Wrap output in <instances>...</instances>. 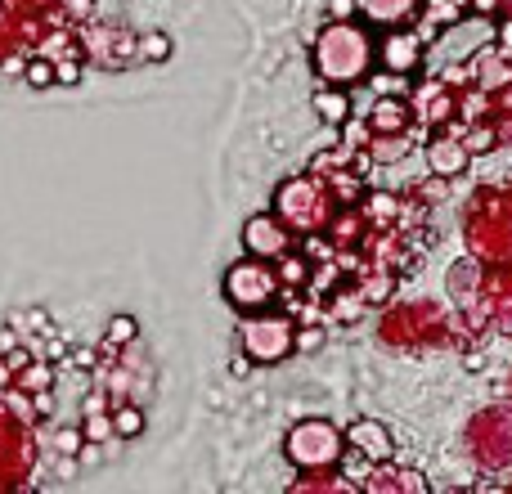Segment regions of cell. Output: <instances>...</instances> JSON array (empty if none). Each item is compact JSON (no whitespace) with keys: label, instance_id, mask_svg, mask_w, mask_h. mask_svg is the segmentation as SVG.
Instances as JSON below:
<instances>
[{"label":"cell","instance_id":"obj_11","mask_svg":"<svg viewBox=\"0 0 512 494\" xmlns=\"http://www.w3.org/2000/svg\"><path fill=\"white\" fill-rule=\"evenodd\" d=\"M409 122V104H396V99H382L378 108H373V131L391 135V131H405Z\"/></svg>","mask_w":512,"mask_h":494},{"label":"cell","instance_id":"obj_17","mask_svg":"<svg viewBox=\"0 0 512 494\" xmlns=\"http://www.w3.org/2000/svg\"><path fill=\"white\" fill-rule=\"evenodd\" d=\"M27 81H32V86H50L54 81V68L45 59H32V68H27Z\"/></svg>","mask_w":512,"mask_h":494},{"label":"cell","instance_id":"obj_21","mask_svg":"<svg viewBox=\"0 0 512 494\" xmlns=\"http://www.w3.org/2000/svg\"><path fill=\"white\" fill-rule=\"evenodd\" d=\"M328 14H333V18H351L355 14V0H328Z\"/></svg>","mask_w":512,"mask_h":494},{"label":"cell","instance_id":"obj_1","mask_svg":"<svg viewBox=\"0 0 512 494\" xmlns=\"http://www.w3.org/2000/svg\"><path fill=\"white\" fill-rule=\"evenodd\" d=\"M369 63H373L369 32H360V27L346 23V18H337L315 45V68H319V77L333 81V86H351V81H360L364 72H369Z\"/></svg>","mask_w":512,"mask_h":494},{"label":"cell","instance_id":"obj_2","mask_svg":"<svg viewBox=\"0 0 512 494\" xmlns=\"http://www.w3.org/2000/svg\"><path fill=\"white\" fill-rule=\"evenodd\" d=\"M274 292H279V274H274L261 256L239 261L230 274H225V297H230L239 310L265 306V301H274Z\"/></svg>","mask_w":512,"mask_h":494},{"label":"cell","instance_id":"obj_14","mask_svg":"<svg viewBox=\"0 0 512 494\" xmlns=\"http://www.w3.org/2000/svg\"><path fill=\"white\" fill-rule=\"evenodd\" d=\"M140 50H144V59H167V54H171V41H167L162 32H149V36L140 41Z\"/></svg>","mask_w":512,"mask_h":494},{"label":"cell","instance_id":"obj_10","mask_svg":"<svg viewBox=\"0 0 512 494\" xmlns=\"http://www.w3.org/2000/svg\"><path fill=\"white\" fill-rule=\"evenodd\" d=\"M315 113L324 117L328 126H342L346 117H351V95H342V90H319V95H315Z\"/></svg>","mask_w":512,"mask_h":494},{"label":"cell","instance_id":"obj_18","mask_svg":"<svg viewBox=\"0 0 512 494\" xmlns=\"http://www.w3.org/2000/svg\"><path fill=\"white\" fill-rule=\"evenodd\" d=\"M319 342H324V328H306V333H292V346H301V351H319Z\"/></svg>","mask_w":512,"mask_h":494},{"label":"cell","instance_id":"obj_4","mask_svg":"<svg viewBox=\"0 0 512 494\" xmlns=\"http://www.w3.org/2000/svg\"><path fill=\"white\" fill-rule=\"evenodd\" d=\"M337 450H342V436L328 423H301L288 432V459L301 468H328L337 463Z\"/></svg>","mask_w":512,"mask_h":494},{"label":"cell","instance_id":"obj_12","mask_svg":"<svg viewBox=\"0 0 512 494\" xmlns=\"http://www.w3.org/2000/svg\"><path fill=\"white\" fill-rule=\"evenodd\" d=\"M113 432H117V436H140V432H144V414H140L135 405L117 409V414H113Z\"/></svg>","mask_w":512,"mask_h":494},{"label":"cell","instance_id":"obj_19","mask_svg":"<svg viewBox=\"0 0 512 494\" xmlns=\"http://www.w3.org/2000/svg\"><path fill=\"white\" fill-rule=\"evenodd\" d=\"M23 387H27V391H45V387H50V369H45V364H36V369H27Z\"/></svg>","mask_w":512,"mask_h":494},{"label":"cell","instance_id":"obj_9","mask_svg":"<svg viewBox=\"0 0 512 494\" xmlns=\"http://www.w3.org/2000/svg\"><path fill=\"white\" fill-rule=\"evenodd\" d=\"M355 9L364 18H373L378 27H400L409 18V9H414V0H355Z\"/></svg>","mask_w":512,"mask_h":494},{"label":"cell","instance_id":"obj_7","mask_svg":"<svg viewBox=\"0 0 512 494\" xmlns=\"http://www.w3.org/2000/svg\"><path fill=\"white\" fill-rule=\"evenodd\" d=\"M346 441L355 445V450L364 454L369 463H391L396 459V445H391V432L382 423H373V418H360V423L346 432Z\"/></svg>","mask_w":512,"mask_h":494},{"label":"cell","instance_id":"obj_20","mask_svg":"<svg viewBox=\"0 0 512 494\" xmlns=\"http://www.w3.org/2000/svg\"><path fill=\"white\" fill-rule=\"evenodd\" d=\"M108 432H113V423H108V418H90V423H86L90 441H99V436H108Z\"/></svg>","mask_w":512,"mask_h":494},{"label":"cell","instance_id":"obj_13","mask_svg":"<svg viewBox=\"0 0 512 494\" xmlns=\"http://www.w3.org/2000/svg\"><path fill=\"white\" fill-rule=\"evenodd\" d=\"M495 144H499V135L490 131V126H481V131H472L468 140H463V149H468V153H490Z\"/></svg>","mask_w":512,"mask_h":494},{"label":"cell","instance_id":"obj_8","mask_svg":"<svg viewBox=\"0 0 512 494\" xmlns=\"http://www.w3.org/2000/svg\"><path fill=\"white\" fill-rule=\"evenodd\" d=\"M427 167H432L436 176H459V171L468 167V149H463L459 140H432L427 144Z\"/></svg>","mask_w":512,"mask_h":494},{"label":"cell","instance_id":"obj_23","mask_svg":"<svg viewBox=\"0 0 512 494\" xmlns=\"http://www.w3.org/2000/svg\"><path fill=\"white\" fill-rule=\"evenodd\" d=\"M54 77H59V81H68V86H72V81L81 77V68H77V63H59V68H54Z\"/></svg>","mask_w":512,"mask_h":494},{"label":"cell","instance_id":"obj_5","mask_svg":"<svg viewBox=\"0 0 512 494\" xmlns=\"http://www.w3.org/2000/svg\"><path fill=\"white\" fill-rule=\"evenodd\" d=\"M243 243H248V252L261 256V261H279L283 252H292L288 230H283L274 216H252V221L243 225Z\"/></svg>","mask_w":512,"mask_h":494},{"label":"cell","instance_id":"obj_15","mask_svg":"<svg viewBox=\"0 0 512 494\" xmlns=\"http://www.w3.org/2000/svg\"><path fill=\"white\" fill-rule=\"evenodd\" d=\"M135 337V319L131 315H117L113 324H108V342H131Z\"/></svg>","mask_w":512,"mask_h":494},{"label":"cell","instance_id":"obj_16","mask_svg":"<svg viewBox=\"0 0 512 494\" xmlns=\"http://www.w3.org/2000/svg\"><path fill=\"white\" fill-rule=\"evenodd\" d=\"M279 261H283V274H279L283 283H301V279H306V261H297V256H288V252H283Z\"/></svg>","mask_w":512,"mask_h":494},{"label":"cell","instance_id":"obj_24","mask_svg":"<svg viewBox=\"0 0 512 494\" xmlns=\"http://www.w3.org/2000/svg\"><path fill=\"white\" fill-rule=\"evenodd\" d=\"M499 45L512 54V18H508V23H499Z\"/></svg>","mask_w":512,"mask_h":494},{"label":"cell","instance_id":"obj_6","mask_svg":"<svg viewBox=\"0 0 512 494\" xmlns=\"http://www.w3.org/2000/svg\"><path fill=\"white\" fill-rule=\"evenodd\" d=\"M378 59L387 72H396V77H409V72L418 68V59H423V41L409 32H400V27H387V36L378 41Z\"/></svg>","mask_w":512,"mask_h":494},{"label":"cell","instance_id":"obj_3","mask_svg":"<svg viewBox=\"0 0 512 494\" xmlns=\"http://www.w3.org/2000/svg\"><path fill=\"white\" fill-rule=\"evenodd\" d=\"M243 337V351L248 360H261V364H274L292 351V324L283 315H270V319H243L239 328Z\"/></svg>","mask_w":512,"mask_h":494},{"label":"cell","instance_id":"obj_25","mask_svg":"<svg viewBox=\"0 0 512 494\" xmlns=\"http://www.w3.org/2000/svg\"><path fill=\"white\" fill-rule=\"evenodd\" d=\"M59 445H63V450H77V445H81V432H63Z\"/></svg>","mask_w":512,"mask_h":494},{"label":"cell","instance_id":"obj_22","mask_svg":"<svg viewBox=\"0 0 512 494\" xmlns=\"http://www.w3.org/2000/svg\"><path fill=\"white\" fill-rule=\"evenodd\" d=\"M400 486L405 490H427V477L423 472H400Z\"/></svg>","mask_w":512,"mask_h":494}]
</instances>
